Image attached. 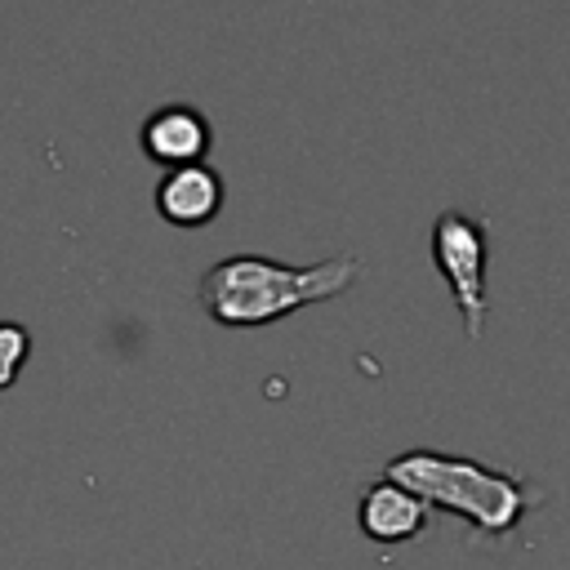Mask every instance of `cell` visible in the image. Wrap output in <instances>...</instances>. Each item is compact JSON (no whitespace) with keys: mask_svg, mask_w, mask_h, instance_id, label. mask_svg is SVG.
<instances>
[{"mask_svg":"<svg viewBox=\"0 0 570 570\" xmlns=\"http://www.w3.org/2000/svg\"><path fill=\"white\" fill-rule=\"evenodd\" d=\"M387 481L405 485L428 508H445L463 517L481 534H508L530 508V494L512 472H494L476 459H459L441 450H405L387 459Z\"/></svg>","mask_w":570,"mask_h":570,"instance_id":"cell-2","label":"cell"},{"mask_svg":"<svg viewBox=\"0 0 570 570\" xmlns=\"http://www.w3.org/2000/svg\"><path fill=\"white\" fill-rule=\"evenodd\" d=\"M138 142H142L147 160H156L165 169H178V165H200L209 156L214 134H209L205 111H196L187 102H169V107H160L142 120Z\"/></svg>","mask_w":570,"mask_h":570,"instance_id":"cell-4","label":"cell"},{"mask_svg":"<svg viewBox=\"0 0 570 570\" xmlns=\"http://www.w3.org/2000/svg\"><path fill=\"white\" fill-rule=\"evenodd\" d=\"M356 276H361L356 254H334L307 267H289L263 254H232L200 276V303L227 330H258L298 307L343 294L347 285H356Z\"/></svg>","mask_w":570,"mask_h":570,"instance_id":"cell-1","label":"cell"},{"mask_svg":"<svg viewBox=\"0 0 570 570\" xmlns=\"http://www.w3.org/2000/svg\"><path fill=\"white\" fill-rule=\"evenodd\" d=\"M428 512H432V508H428L419 494H410L405 485H396V481L383 476V481H374V485L361 490L356 525H361L365 539L392 548V543H410V539H419L423 525H428Z\"/></svg>","mask_w":570,"mask_h":570,"instance_id":"cell-5","label":"cell"},{"mask_svg":"<svg viewBox=\"0 0 570 570\" xmlns=\"http://www.w3.org/2000/svg\"><path fill=\"white\" fill-rule=\"evenodd\" d=\"M485 223L468 218L463 209H445L432 223V263L454 294L468 338L485 330Z\"/></svg>","mask_w":570,"mask_h":570,"instance_id":"cell-3","label":"cell"},{"mask_svg":"<svg viewBox=\"0 0 570 570\" xmlns=\"http://www.w3.org/2000/svg\"><path fill=\"white\" fill-rule=\"evenodd\" d=\"M223 209V178L218 169L200 165H178L165 169L156 183V214L169 227H205Z\"/></svg>","mask_w":570,"mask_h":570,"instance_id":"cell-6","label":"cell"},{"mask_svg":"<svg viewBox=\"0 0 570 570\" xmlns=\"http://www.w3.org/2000/svg\"><path fill=\"white\" fill-rule=\"evenodd\" d=\"M27 352H31V334H27V325H18V321H0V392L13 387V379H18L22 365H27Z\"/></svg>","mask_w":570,"mask_h":570,"instance_id":"cell-7","label":"cell"}]
</instances>
